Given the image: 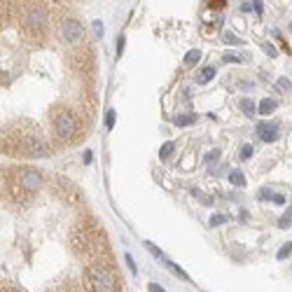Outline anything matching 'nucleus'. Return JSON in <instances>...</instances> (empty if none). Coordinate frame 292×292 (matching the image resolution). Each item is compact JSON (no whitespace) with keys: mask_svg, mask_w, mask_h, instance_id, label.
Returning <instances> with one entry per match:
<instances>
[{"mask_svg":"<svg viewBox=\"0 0 292 292\" xmlns=\"http://www.w3.org/2000/svg\"><path fill=\"white\" fill-rule=\"evenodd\" d=\"M87 283L93 292H115L117 290V276L108 264L93 262L87 267Z\"/></svg>","mask_w":292,"mask_h":292,"instance_id":"1","label":"nucleus"},{"mask_svg":"<svg viewBox=\"0 0 292 292\" xmlns=\"http://www.w3.org/2000/svg\"><path fill=\"white\" fill-rule=\"evenodd\" d=\"M23 26L28 28L31 35H37V37L45 35L49 28V14H47L45 5L23 0Z\"/></svg>","mask_w":292,"mask_h":292,"instance_id":"2","label":"nucleus"},{"mask_svg":"<svg viewBox=\"0 0 292 292\" xmlns=\"http://www.w3.org/2000/svg\"><path fill=\"white\" fill-rule=\"evenodd\" d=\"M54 128H56V136L63 140H70L77 136V131H80V122H77V115L68 110V108H63V110H58L54 112Z\"/></svg>","mask_w":292,"mask_h":292,"instance_id":"3","label":"nucleus"},{"mask_svg":"<svg viewBox=\"0 0 292 292\" xmlns=\"http://www.w3.org/2000/svg\"><path fill=\"white\" fill-rule=\"evenodd\" d=\"M14 182L19 187H23V189H28V192H35V189H40V187L45 185V178L35 168H19L14 173Z\"/></svg>","mask_w":292,"mask_h":292,"instance_id":"4","label":"nucleus"},{"mask_svg":"<svg viewBox=\"0 0 292 292\" xmlns=\"http://www.w3.org/2000/svg\"><path fill=\"white\" fill-rule=\"evenodd\" d=\"M19 154H26V157H47V154H49V145L40 138H28V136H23Z\"/></svg>","mask_w":292,"mask_h":292,"instance_id":"5","label":"nucleus"},{"mask_svg":"<svg viewBox=\"0 0 292 292\" xmlns=\"http://www.w3.org/2000/svg\"><path fill=\"white\" fill-rule=\"evenodd\" d=\"M61 35H63V40L66 42H80L82 37H84V26H82L77 19H63L61 23Z\"/></svg>","mask_w":292,"mask_h":292,"instance_id":"6","label":"nucleus"},{"mask_svg":"<svg viewBox=\"0 0 292 292\" xmlns=\"http://www.w3.org/2000/svg\"><path fill=\"white\" fill-rule=\"evenodd\" d=\"M257 133H259V138L264 140V143H274V140H278V124L276 122H259L257 124Z\"/></svg>","mask_w":292,"mask_h":292,"instance_id":"7","label":"nucleus"},{"mask_svg":"<svg viewBox=\"0 0 292 292\" xmlns=\"http://www.w3.org/2000/svg\"><path fill=\"white\" fill-rule=\"evenodd\" d=\"M213 77H215V68H213V66H206V68L199 70L197 82H199V84H206V82H210Z\"/></svg>","mask_w":292,"mask_h":292,"instance_id":"8","label":"nucleus"},{"mask_svg":"<svg viewBox=\"0 0 292 292\" xmlns=\"http://www.w3.org/2000/svg\"><path fill=\"white\" fill-rule=\"evenodd\" d=\"M194 122H197V115H192V112H187V115H178L173 119L175 127H192Z\"/></svg>","mask_w":292,"mask_h":292,"instance_id":"9","label":"nucleus"},{"mask_svg":"<svg viewBox=\"0 0 292 292\" xmlns=\"http://www.w3.org/2000/svg\"><path fill=\"white\" fill-rule=\"evenodd\" d=\"M276 224H278V229H290V227H292V206L285 210L283 215H280Z\"/></svg>","mask_w":292,"mask_h":292,"instance_id":"10","label":"nucleus"},{"mask_svg":"<svg viewBox=\"0 0 292 292\" xmlns=\"http://www.w3.org/2000/svg\"><path fill=\"white\" fill-rule=\"evenodd\" d=\"M238 108H241L248 117H255V110H257L255 101H250V98H241V101H238Z\"/></svg>","mask_w":292,"mask_h":292,"instance_id":"11","label":"nucleus"},{"mask_svg":"<svg viewBox=\"0 0 292 292\" xmlns=\"http://www.w3.org/2000/svg\"><path fill=\"white\" fill-rule=\"evenodd\" d=\"M259 115H271L274 110H276V101H271V98H264V101H259Z\"/></svg>","mask_w":292,"mask_h":292,"instance_id":"12","label":"nucleus"},{"mask_svg":"<svg viewBox=\"0 0 292 292\" xmlns=\"http://www.w3.org/2000/svg\"><path fill=\"white\" fill-rule=\"evenodd\" d=\"M229 182H232L234 187H245V175L241 173V171H232V173H229Z\"/></svg>","mask_w":292,"mask_h":292,"instance_id":"13","label":"nucleus"},{"mask_svg":"<svg viewBox=\"0 0 292 292\" xmlns=\"http://www.w3.org/2000/svg\"><path fill=\"white\" fill-rule=\"evenodd\" d=\"M199 58H201V52H199V49H189L185 56V66H194Z\"/></svg>","mask_w":292,"mask_h":292,"instance_id":"14","label":"nucleus"},{"mask_svg":"<svg viewBox=\"0 0 292 292\" xmlns=\"http://www.w3.org/2000/svg\"><path fill=\"white\" fill-rule=\"evenodd\" d=\"M220 157H222V152L220 150H210L206 157H203V162L208 164V166H213L215 162H220Z\"/></svg>","mask_w":292,"mask_h":292,"instance_id":"15","label":"nucleus"},{"mask_svg":"<svg viewBox=\"0 0 292 292\" xmlns=\"http://www.w3.org/2000/svg\"><path fill=\"white\" fill-rule=\"evenodd\" d=\"M115 119H117L115 110H108V112H105V128H108V131H112V127H115Z\"/></svg>","mask_w":292,"mask_h":292,"instance_id":"16","label":"nucleus"},{"mask_svg":"<svg viewBox=\"0 0 292 292\" xmlns=\"http://www.w3.org/2000/svg\"><path fill=\"white\" fill-rule=\"evenodd\" d=\"M290 255H292V241H288V243L278 250V255H276V257H278V259H288Z\"/></svg>","mask_w":292,"mask_h":292,"instance_id":"17","label":"nucleus"},{"mask_svg":"<svg viewBox=\"0 0 292 292\" xmlns=\"http://www.w3.org/2000/svg\"><path fill=\"white\" fill-rule=\"evenodd\" d=\"M173 150H175L173 143H164L162 150H159V157H162V159H166V157H171V154H173Z\"/></svg>","mask_w":292,"mask_h":292,"instance_id":"18","label":"nucleus"},{"mask_svg":"<svg viewBox=\"0 0 292 292\" xmlns=\"http://www.w3.org/2000/svg\"><path fill=\"white\" fill-rule=\"evenodd\" d=\"M192 194L201 201V203H206V206H213V199L208 197V194H203V192H199V189H192Z\"/></svg>","mask_w":292,"mask_h":292,"instance_id":"19","label":"nucleus"},{"mask_svg":"<svg viewBox=\"0 0 292 292\" xmlns=\"http://www.w3.org/2000/svg\"><path fill=\"white\" fill-rule=\"evenodd\" d=\"M276 87H278L280 91H290V89H292V82L288 80V77H280V80L276 82Z\"/></svg>","mask_w":292,"mask_h":292,"instance_id":"20","label":"nucleus"},{"mask_svg":"<svg viewBox=\"0 0 292 292\" xmlns=\"http://www.w3.org/2000/svg\"><path fill=\"white\" fill-rule=\"evenodd\" d=\"M145 248H147V250H150V253H152V255H154V257H157V259H162V250H159V248H157V245H154V243H150V241H145Z\"/></svg>","mask_w":292,"mask_h":292,"instance_id":"21","label":"nucleus"},{"mask_svg":"<svg viewBox=\"0 0 292 292\" xmlns=\"http://www.w3.org/2000/svg\"><path fill=\"white\" fill-rule=\"evenodd\" d=\"M257 197L262 199V201H271V199H274V192H271L269 187H264V189H259V194H257Z\"/></svg>","mask_w":292,"mask_h":292,"instance_id":"22","label":"nucleus"},{"mask_svg":"<svg viewBox=\"0 0 292 292\" xmlns=\"http://www.w3.org/2000/svg\"><path fill=\"white\" fill-rule=\"evenodd\" d=\"M253 150H255L253 145H243V147H241V159H250V157H253Z\"/></svg>","mask_w":292,"mask_h":292,"instance_id":"23","label":"nucleus"},{"mask_svg":"<svg viewBox=\"0 0 292 292\" xmlns=\"http://www.w3.org/2000/svg\"><path fill=\"white\" fill-rule=\"evenodd\" d=\"M224 222H227L224 215H213V218H210V227H220V224H224Z\"/></svg>","mask_w":292,"mask_h":292,"instance_id":"24","label":"nucleus"},{"mask_svg":"<svg viewBox=\"0 0 292 292\" xmlns=\"http://www.w3.org/2000/svg\"><path fill=\"white\" fill-rule=\"evenodd\" d=\"M224 42H229V45H241V37H236L234 33H224Z\"/></svg>","mask_w":292,"mask_h":292,"instance_id":"25","label":"nucleus"},{"mask_svg":"<svg viewBox=\"0 0 292 292\" xmlns=\"http://www.w3.org/2000/svg\"><path fill=\"white\" fill-rule=\"evenodd\" d=\"M224 61H227V63H234V61H236V63H241L243 56H238V54H232V52H229V54H224Z\"/></svg>","mask_w":292,"mask_h":292,"instance_id":"26","label":"nucleus"},{"mask_svg":"<svg viewBox=\"0 0 292 292\" xmlns=\"http://www.w3.org/2000/svg\"><path fill=\"white\" fill-rule=\"evenodd\" d=\"M93 33H96V37H103V23L98 21V19L93 21Z\"/></svg>","mask_w":292,"mask_h":292,"instance_id":"27","label":"nucleus"},{"mask_svg":"<svg viewBox=\"0 0 292 292\" xmlns=\"http://www.w3.org/2000/svg\"><path fill=\"white\" fill-rule=\"evenodd\" d=\"M224 2H227V0H208V5H210V7H215V10L224 7Z\"/></svg>","mask_w":292,"mask_h":292,"instance_id":"28","label":"nucleus"},{"mask_svg":"<svg viewBox=\"0 0 292 292\" xmlns=\"http://www.w3.org/2000/svg\"><path fill=\"white\" fill-rule=\"evenodd\" d=\"M122 52H124V35L117 40V56H122Z\"/></svg>","mask_w":292,"mask_h":292,"instance_id":"29","label":"nucleus"},{"mask_svg":"<svg viewBox=\"0 0 292 292\" xmlns=\"http://www.w3.org/2000/svg\"><path fill=\"white\" fill-rule=\"evenodd\" d=\"M147 292H166L162 288V285H157V283H150V285H147Z\"/></svg>","mask_w":292,"mask_h":292,"instance_id":"30","label":"nucleus"},{"mask_svg":"<svg viewBox=\"0 0 292 292\" xmlns=\"http://www.w3.org/2000/svg\"><path fill=\"white\" fill-rule=\"evenodd\" d=\"M262 49H264V52H267L269 56H276V49H274V47L269 45V42H264V45H262Z\"/></svg>","mask_w":292,"mask_h":292,"instance_id":"31","label":"nucleus"},{"mask_svg":"<svg viewBox=\"0 0 292 292\" xmlns=\"http://www.w3.org/2000/svg\"><path fill=\"white\" fill-rule=\"evenodd\" d=\"M127 264H128V269H131V274H136V262H133L131 255H127Z\"/></svg>","mask_w":292,"mask_h":292,"instance_id":"32","label":"nucleus"},{"mask_svg":"<svg viewBox=\"0 0 292 292\" xmlns=\"http://www.w3.org/2000/svg\"><path fill=\"white\" fill-rule=\"evenodd\" d=\"M253 7H255L257 14H262V0H253Z\"/></svg>","mask_w":292,"mask_h":292,"instance_id":"33","label":"nucleus"},{"mask_svg":"<svg viewBox=\"0 0 292 292\" xmlns=\"http://www.w3.org/2000/svg\"><path fill=\"white\" fill-rule=\"evenodd\" d=\"M271 201H274V203H285V197H283V194H274Z\"/></svg>","mask_w":292,"mask_h":292,"instance_id":"34","label":"nucleus"},{"mask_svg":"<svg viewBox=\"0 0 292 292\" xmlns=\"http://www.w3.org/2000/svg\"><path fill=\"white\" fill-rule=\"evenodd\" d=\"M290 31H292V23H290Z\"/></svg>","mask_w":292,"mask_h":292,"instance_id":"35","label":"nucleus"}]
</instances>
